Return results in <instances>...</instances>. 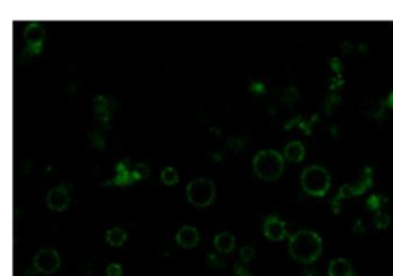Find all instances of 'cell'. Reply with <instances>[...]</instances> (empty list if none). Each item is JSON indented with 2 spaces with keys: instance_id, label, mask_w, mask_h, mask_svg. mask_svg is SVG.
I'll list each match as a JSON object with an SVG mask.
<instances>
[{
  "instance_id": "1",
  "label": "cell",
  "mask_w": 393,
  "mask_h": 276,
  "mask_svg": "<svg viewBox=\"0 0 393 276\" xmlns=\"http://www.w3.org/2000/svg\"><path fill=\"white\" fill-rule=\"evenodd\" d=\"M322 250L321 238L312 230H299L290 236L289 252L290 256L301 264H312L318 260Z\"/></svg>"
},
{
  "instance_id": "2",
  "label": "cell",
  "mask_w": 393,
  "mask_h": 276,
  "mask_svg": "<svg viewBox=\"0 0 393 276\" xmlns=\"http://www.w3.org/2000/svg\"><path fill=\"white\" fill-rule=\"evenodd\" d=\"M253 170L264 181H275L284 172V160L276 150H261L253 158Z\"/></svg>"
},
{
  "instance_id": "3",
  "label": "cell",
  "mask_w": 393,
  "mask_h": 276,
  "mask_svg": "<svg viewBox=\"0 0 393 276\" xmlns=\"http://www.w3.org/2000/svg\"><path fill=\"white\" fill-rule=\"evenodd\" d=\"M301 186L306 194L312 196L326 195L330 188L329 172L322 166H310L301 175Z\"/></svg>"
},
{
  "instance_id": "4",
  "label": "cell",
  "mask_w": 393,
  "mask_h": 276,
  "mask_svg": "<svg viewBox=\"0 0 393 276\" xmlns=\"http://www.w3.org/2000/svg\"><path fill=\"white\" fill-rule=\"evenodd\" d=\"M186 196L192 206L206 207L215 200V186L209 178H195L188 184Z\"/></svg>"
},
{
  "instance_id": "5",
  "label": "cell",
  "mask_w": 393,
  "mask_h": 276,
  "mask_svg": "<svg viewBox=\"0 0 393 276\" xmlns=\"http://www.w3.org/2000/svg\"><path fill=\"white\" fill-rule=\"evenodd\" d=\"M60 267V256L53 248H43L34 256V268L43 274H53Z\"/></svg>"
},
{
  "instance_id": "6",
  "label": "cell",
  "mask_w": 393,
  "mask_h": 276,
  "mask_svg": "<svg viewBox=\"0 0 393 276\" xmlns=\"http://www.w3.org/2000/svg\"><path fill=\"white\" fill-rule=\"evenodd\" d=\"M264 235L270 241H281L287 236L286 222L280 220L278 216H269L264 222Z\"/></svg>"
},
{
  "instance_id": "7",
  "label": "cell",
  "mask_w": 393,
  "mask_h": 276,
  "mask_svg": "<svg viewBox=\"0 0 393 276\" xmlns=\"http://www.w3.org/2000/svg\"><path fill=\"white\" fill-rule=\"evenodd\" d=\"M46 206L51 210L62 212L69 206V194L65 190V188H56L48 195H46Z\"/></svg>"
},
{
  "instance_id": "8",
  "label": "cell",
  "mask_w": 393,
  "mask_h": 276,
  "mask_svg": "<svg viewBox=\"0 0 393 276\" xmlns=\"http://www.w3.org/2000/svg\"><path fill=\"white\" fill-rule=\"evenodd\" d=\"M178 246L184 247V248H192L198 244L200 241V234L198 230L192 226H184L178 230V234L175 236Z\"/></svg>"
},
{
  "instance_id": "9",
  "label": "cell",
  "mask_w": 393,
  "mask_h": 276,
  "mask_svg": "<svg viewBox=\"0 0 393 276\" xmlns=\"http://www.w3.org/2000/svg\"><path fill=\"white\" fill-rule=\"evenodd\" d=\"M23 37H25L28 46H42V42H43V37H45V31H43V28L39 25V23H30V25L25 28Z\"/></svg>"
},
{
  "instance_id": "10",
  "label": "cell",
  "mask_w": 393,
  "mask_h": 276,
  "mask_svg": "<svg viewBox=\"0 0 393 276\" xmlns=\"http://www.w3.org/2000/svg\"><path fill=\"white\" fill-rule=\"evenodd\" d=\"M329 276H353L352 274V266L347 260L338 258L330 262L329 267Z\"/></svg>"
},
{
  "instance_id": "11",
  "label": "cell",
  "mask_w": 393,
  "mask_h": 276,
  "mask_svg": "<svg viewBox=\"0 0 393 276\" xmlns=\"http://www.w3.org/2000/svg\"><path fill=\"white\" fill-rule=\"evenodd\" d=\"M214 244H215V248H217L218 252H221V253H230V252L235 248V238L230 235V234H227V232L218 234V235L215 236Z\"/></svg>"
},
{
  "instance_id": "12",
  "label": "cell",
  "mask_w": 393,
  "mask_h": 276,
  "mask_svg": "<svg viewBox=\"0 0 393 276\" xmlns=\"http://www.w3.org/2000/svg\"><path fill=\"white\" fill-rule=\"evenodd\" d=\"M284 158L292 161V163L301 161L304 158V146L299 142H290L284 149Z\"/></svg>"
},
{
  "instance_id": "13",
  "label": "cell",
  "mask_w": 393,
  "mask_h": 276,
  "mask_svg": "<svg viewBox=\"0 0 393 276\" xmlns=\"http://www.w3.org/2000/svg\"><path fill=\"white\" fill-rule=\"evenodd\" d=\"M126 232L123 228H119V227H114L111 230H108L106 234V241L108 244H111L112 247H120L125 241H126Z\"/></svg>"
},
{
  "instance_id": "14",
  "label": "cell",
  "mask_w": 393,
  "mask_h": 276,
  "mask_svg": "<svg viewBox=\"0 0 393 276\" xmlns=\"http://www.w3.org/2000/svg\"><path fill=\"white\" fill-rule=\"evenodd\" d=\"M94 104H96V115H97V120L102 122V123H108V117H109V110H108V102L105 97L99 96L94 98Z\"/></svg>"
},
{
  "instance_id": "15",
  "label": "cell",
  "mask_w": 393,
  "mask_h": 276,
  "mask_svg": "<svg viewBox=\"0 0 393 276\" xmlns=\"http://www.w3.org/2000/svg\"><path fill=\"white\" fill-rule=\"evenodd\" d=\"M178 180H180L178 174H177V170L172 166L166 168L163 172H161V181H163L165 184H168V186H174V184L178 182Z\"/></svg>"
},
{
  "instance_id": "16",
  "label": "cell",
  "mask_w": 393,
  "mask_h": 276,
  "mask_svg": "<svg viewBox=\"0 0 393 276\" xmlns=\"http://www.w3.org/2000/svg\"><path fill=\"white\" fill-rule=\"evenodd\" d=\"M149 175V168L146 166V164H138V166H135V169L132 170V180L135 181V180H142V178H145V176H148Z\"/></svg>"
},
{
  "instance_id": "17",
  "label": "cell",
  "mask_w": 393,
  "mask_h": 276,
  "mask_svg": "<svg viewBox=\"0 0 393 276\" xmlns=\"http://www.w3.org/2000/svg\"><path fill=\"white\" fill-rule=\"evenodd\" d=\"M240 256H241V261H243V262H249V261L253 260V256H255V252H253L252 247H243Z\"/></svg>"
},
{
  "instance_id": "18",
  "label": "cell",
  "mask_w": 393,
  "mask_h": 276,
  "mask_svg": "<svg viewBox=\"0 0 393 276\" xmlns=\"http://www.w3.org/2000/svg\"><path fill=\"white\" fill-rule=\"evenodd\" d=\"M123 270L120 264H109L106 268V276H122Z\"/></svg>"
},
{
  "instance_id": "19",
  "label": "cell",
  "mask_w": 393,
  "mask_h": 276,
  "mask_svg": "<svg viewBox=\"0 0 393 276\" xmlns=\"http://www.w3.org/2000/svg\"><path fill=\"white\" fill-rule=\"evenodd\" d=\"M296 97L298 94H296V89H293V88H290V89H287L284 94H283V100L286 102V103H290L292 102V97Z\"/></svg>"
},
{
  "instance_id": "20",
  "label": "cell",
  "mask_w": 393,
  "mask_h": 276,
  "mask_svg": "<svg viewBox=\"0 0 393 276\" xmlns=\"http://www.w3.org/2000/svg\"><path fill=\"white\" fill-rule=\"evenodd\" d=\"M235 276H250V273L243 267V266H238L235 268Z\"/></svg>"
}]
</instances>
